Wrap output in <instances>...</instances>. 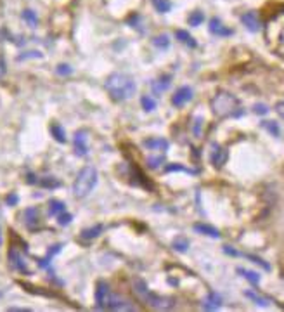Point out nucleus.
I'll list each match as a JSON object with an SVG mask.
<instances>
[{"label":"nucleus","instance_id":"obj_1","mask_svg":"<svg viewBox=\"0 0 284 312\" xmlns=\"http://www.w3.org/2000/svg\"><path fill=\"white\" fill-rule=\"evenodd\" d=\"M106 91L113 101H126L137 91L135 80L126 73H111L106 80Z\"/></svg>","mask_w":284,"mask_h":312},{"label":"nucleus","instance_id":"obj_2","mask_svg":"<svg viewBox=\"0 0 284 312\" xmlns=\"http://www.w3.org/2000/svg\"><path fill=\"white\" fill-rule=\"evenodd\" d=\"M210 104H212L213 115L218 116V118H231V116L243 115V110L239 108V101L231 92L225 91L217 92Z\"/></svg>","mask_w":284,"mask_h":312},{"label":"nucleus","instance_id":"obj_3","mask_svg":"<svg viewBox=\"0 0 284 312\" xmlns=\"http://www.w3.org/2000/svg\"><path fill=\"white\" fill-rule=\"evenodd\" d=\"M134 293L141 302H144L149 307L156 309V311H170L175 307V300L170 296L154 295L153 292L147 290V285L142 279H134Z\"/></svg>","mask_w":284,"mask_h":312},{"label":"nucleus","instance_id":"obj_4","mask_svg":"<svg viewBox=\"0 0 284 312\" xmlns=\"http://www.w3.org/2000/svg\"><path fill=\"white\" fill-rule=\"evenodd\" d=\"M95 184H97V170H95V166H83L78 172V175H76L75 182H73V194L76 198L89 196V193L94 189Z\"/></svg>","mask_w":284,"mask_h":312},{"label":"nucleus","instance_id":"obj_5","mask_svg":"<svg viewBox=\"0 0 284 312\" xmlns=\"http://www.w3.org/2000/svg\"><path fill=\"white\" fill-rule=\"evenodd\" d=\"M267 38L270 47L276 49L281 55H284V12L268 23Z\"/></svg>","mask_w":284,"mask_h":312},{"label":"nucleus","instance_id":"obj_6","mask_svg":"<svg viewBox=\"0 0 284 312\" xmlns=\"http://www.w3.org/2000/svg\"><path fill=\"white\" fill-rule=\"evenodd\" d=\"M9 262H11V265L16 271H19V273L23 274H30L32 273V269L28 267V262H26V257H24V253L21 252L18 246H11V250H9Z\"/></svg>","mask_w":284,"mask_h":312},{"label":"nucleus","instance_id":"obj_7","mask_svg":"<svg viewBox=\"0 0 284 312\" xmlns=\"http://www.w3.org/2000/svg\"><path fill=\"white\" fill-rule=\"evenodd\" d=\"M109 298H111L109 285H107V283H104V281H99V283H97V290H95V307L101 309V311L107 309Z\"/></svg>","mask_w":284,"mask_h":312},{"label":"nucleus","instance_id":"obj_8","mask_svg":"<svg viewBox=\"0 0 284 312\" xmlns=\"http://www.w3.org/2000/svg\"><path fill=\"white\" fill-rule=\"evenodd\" d=\"M194 97V92L191 87H180L177 92H175V95L172 97V104L177 108L184 106V104H187L189 101H193Z\"/></svg>","mask_w":284,"mask_h":312},{"label":"nucleus","instance_id":"obj_9","mask_svg":"<svg viewBox=\"0 0 284 312\" xmlns=\"http://www.w3.org/2000/svg\"><path fill=\"white\" fill-rule=\"evenodd\" d=\"M107 311H135V307L128 300H125L122 296L111 293L109 304H107Z\"/></svg>","mask_w":284,"mask_h":312},{"label":"nucleus","instance_id":"obj_10","mask_svg":"<svg viewBox=\"0 0 284 312\" xmlns=\"http://www.w3.org/2000/svg\"><path fill=\"white\" fill-rule=\"evenodd\" d=\"M241 21H243V24H245V26L248 28L249 32H253V33H257L258 30L262 28L260 18H258L257 12H253V11H249V12H246V14H243V16H241Z\"/></svg>","mask_w":284,"mask_h":312},{"label":"nucleus","instance_id":"obj_11","mask_svg":"<svg viewBox=\"0 0 284 312\" xmlns=\"http://www.w3.org/2000/svg\"><path fill=\"white\" fill-rule=\"evenodd\" d=\"M210 32H212L213 35H217V37H231L234 33L232 30L225 26V24L222 23L218 18H213V19L210 21Z\"/></svg>","mask_w":284,"mask_h":312},{"label":"nucleus","instance_id":"obj_12","mask_svg":"<svg viewBox=\"0 0 284 312\" xmlns=\"http://www.w3.org/2000/svg\"><path fill=\"white\" fill-rule=\"evenodd\" d=\"M220 305H222V296L218 295L217 292H210L205 300H203L201 307L205 309V311H217V309H220Z\"/></svg>","mask_w":284,"mask_h":312},{"label":"nucleus","instance_id":"obj_13","mask_svg":"<svg viewBox=\"0 0 284 312\" xmlns=\"http://www.w3.org/2000/svg\"><path fill=\"white\" fill-rule=\"evenodd\" d=\"M75 151L78 156H85L89 151L87 146V132L85 130H78L75 134Z\"/></svg>","mask_w":284,"mask_h":312},{"label":"nucleus","instance_id":"obj_14","mask_svg":"<svg viewBox=\"0 0 284 312\" xmlns=\"http://www.w3.org/2000/svg\"><path fill=\"white\" fill-rule=\"evenodd\" d=\"M227 149H224V147L220 146H215V149H213L212 156H210V160H212L213 166H217V168H222V166L225 165V162H227Z\"/></svg>","mask_w":284,"mask_h":312},{"label":"nucleus","instance_id":"obj_15","mask_svg":"<svg viewBox=\"0 0 284 312\" xmlns=\"http://www.w3.org/2000/svg\"><path fill=\"white\" fill-rule=\"evenodd\" d=\"M170 85H172V76H170V75L161 76V78L154 80V82L151 83V87H153L154 94H161V92L168 91Z\"/></svg>","mask_w":284,"mask_h":312},{"label":"nucleus","instance_id":"obj_16","mask_svg":"<svg viewBox=\"0 0 284 312\" xmlns=\"http://www.w3.org/2000/svg\"><path fill=\"white\" fill-rule=\"evenodd\" d=\"M144 146L149 147V149H161L166 151L168 149V141L163 137H154V139H146L144 141Z\"/></svg>","mask_w":284,"mask_h":312},{"label":"nucleus","instance_id":"obj_17","mask_svg":"<svg viewBox=\"0 0 284 312\" xmlns=\"http://www.w3.org/2000/svg\"><path fill=\"white\" fill-rule=\"evenodd\" d=\"M24 224L30 229H35L38 225V210L36 208H26L24 210Z\"/></svg>","mask_w":284,"mask_h":312},{"label":"nucleus","instance_id":"obj_18","mask_svg":"<svg viewBox=\"0 0 284 312\" xmlns=\"http://www.w3.org/2000/svg\"><path fill=\"white\" fill-rule=\"evenodd\" d=\"M194 231L199 234H205V236H210V238H220V231L215 229L213 225H208V224H194Z\"/></svg>","mask_w":284,"mask_h":312},{"label":"nucleus","instance_id":"obj_19","mask_svg":"<svg viewBox=\"0 0 284 312\" xmlns=\"http://www.w3.org/2000/svg\"><path fill=\"white\" fill-rule=\"evenodd\" d=\"M103 229H104L103 224H95V225H92V227L83 229L82 234H80V238H82V239H95L99 234L103 233Z\"/></svg>","mask_w":284,"mask_h":312},{"label":"nucleus","instance_id":"obj_20","mask_svg":"<svg viewBox=\"0 0 284 312\" xmlns=\"http://www.w3.org/2000/svg\"><path fill=\"white\" fill-rule=\"evenodd\" d=\"M245 296H246V298H249V300H251L253 304L260 305V307H267V305L270 304V298L258 295L257 292H251V290H246V292H245Z\"/></svg>","mask_w":284,"mask_h":312},{"label":"nucleus","instance_id":"obj_21","mask_svg":"<svg viewBox=\"0 0 284 312\" xmlns=\"http://www.w3.org/2000/svg\"><path fill=\"white\" fill-rule=\"evenodd\" d=\"M51 134L57 143H61V144L66 143V132H64V128L59 125V123H55V122L51 123Z\"/></svg>","mask_w":284,"mask_h":312},{"label":"nucleus","instance_id":"obj_22","mask_svg":"<svg viewBox=\"0 0 284 312\" xmlns=\"http://www.w3.org/2000/svg\"><path fill=\"white\" fill-rule=\"evenodd\" d=\"M63 212H66V205H64L63 202H59V200H51V202H49V215L57 217V215H61Z\"/></svg>","mask_w":284,"mask_h":312},{"label":"nucleus","instance_id":"obj_23","mask_svg":"<svg viewBox=\"0 0 284 312\" xmlns=\"http://www.w3.org/2000/svg\"><path fill=\"white\" fill-rule=\"evenodd\" d=\"M175 37H177V40H180L182 44H186L187 47H196V40L193 38V37L189 35V33L186 32V30H177V32H175Z\"/></svg>","mask_w":284,"mask_h":312},{"label":"nucleus","instance_id":"obj_24","mask_svg":"<svg viewBox=\"0 0 284 312\" xmlns=\"http://www.w3.org/2000/svg\"><path fill=\"white\" fill-rule=\"evenodd\" d=\"M237 274H241V276L245 277V279H248L251 285H258V283H260V274L253 273V271H248V269L239 267V269H237Z\"/></svg>","mask_w":284,"mask_h":312},{"label":"nucleus","instance_id":"obj_25","mask_svg":"<svg viewBox=\"0 0 284 312\" xmlns=\"http://www.w3.org/2000/svg\"><path fill=\"white\" fill-rule=\"evenodd\" d=\"M61 248H63V245H54L51 250H49V253L45 255V258H42V260H38V265L40 267H47L49 264H51V260H52V257H54L55 253H59L61 252Z\"/></svg>","mask_w":284,"mask_h":312},{"label":"nucleus","instance_id":"obj_26","mask_svg":"<svg viewBox=\"0 0 284 312\" xmlns=\"http://www.w3.org/2000/svg\"><path fill=\"white\" fill-rule=\"evenodd\" d=\"M174 248L180 253L187 252V248H189V239H187L186 236H177L174 239Z\"/></svg>","mask_w":284,"mask_h":312},{"label":"nucleus","instance_id":"obj_27","mask_svg":"<svg viewBox=\"0 0 284 312\" xmlns=\"http://www.w3.org/2000/svg\"><path fill=\"white\" fill-rule=\"evenodd\" d=\"M154 5V9L160 12V14H165L172 9V4H170V0H151Z\"/></svg>","mask_w":284,"mask_h":312},{"label":"nucleus","instance_id":"obj_28","mask_svg":"<svg viewBox=\"0 0 284 312\" xmlns=\"http://www.w3.org/2000/svg\"><path fill=\"white\" fill-rule=\"evenodd\" d=\"M38 184H40L42 187H49V189H55V187H59V186H61V182L57 181V179H54V177H44V179H40Z\"/></svg>","mask_w":284,"mask_h":312},{"label":"nucleus","instance_id":"obj_29","mask_svg":"<svg viewBox=\"0 0 284 312\" xmlns=\"http://www.w3.org/2000/svg\"><path fill=\"white\" fill-rule=\"evenodd\" d=\"M187 21H189L191 26H199V24L205 21V14H203L201 11H194V12H191V16Z\"/></svg>","mask_w":284,"mask_h":312},{"label":"nucleus","instance_id":"obj_30","mask_svg":"<svg viewBox=\"0 0 284 312\" xmlns=\"http://www.w3.org/2000/svg\"><path fill=\"white\" fill-rule=\"evenodd\" d=\"M153 44L158 49H168L170 47V38L168 35H158L153 38Z\"/></svg>","mask_w":284,"mask_h":312},{"label":"nucleus","instance_id":"obj_31","mask_svg":"<svg viewBox=\"0 0 284 312\" xmlns=\"http://www.w3.org/2000/svg\"><path fill=\"white\" fill-rule=\"evenodd\" d=\"M262 127H264V128H265L267 132H270V134H272L274 137H279L281 128H279V125H277L276 122H262Z\"/></svg>","mask_w":284,"mask_h":312},{"label":"nucleus","instance_id":"obj_32","mask_svg":"<svg viewBox=\"0 0 284 312\" xmlns=\"http://www.w3.org/2000/svg\"><path fill=\"white\" fill-rule=\"evenodd\" d=\"M141 104H142V108H144V111H153V110H156V101H154V99L151 97V95H142Z\"/></svg>","mask_w":284,"mask_h":312},{"label":"nucleus","instance_id":"obj_33","mask_svg":"<svg viewBox=\"0 0 284 312\" xmlns=\"http://www.w3.org/2000/svg\"><path fill=\"white\" fill-rule=\"evenodd\" d=\"M23 19L26 21L30 26H36V23H38V18H36V14L32 9H26V11L23 12Z\"/></svg>","mask_w":284,"mask_h":312},{"label":"nucleus","instance_id":"obj_34","mask_svg":"<svg viewBox=\"0 0 284 312\" xmlns=\"http://www.w3.org/2000/svg\"><path fill=\"white\" fill-rule=\"evenodd\" d=\"M165 172H187V174H196V170L184 168L182 165H168L165 168Z\"/></svg>","mask_w":284,"mask_h":312},{"label":"nucleus","instance_id":"obj_35","mask_svg":"<svg viewBox=\"0 0 284 312\" xmlns=\"http://www.w3.org/2000/svg\"><path fill=\"white\" fill-rule=\"evenodd\" d=\"M71 220H73V215L68 214V212H63L61 215H57V222H59V225H68Z\"/></svg>","mask_w":284,"mask_h":312},{"label":"nucleus","instance_id":"obj_36","mask_svg":"<svg viewBox=\"0 0 284 312\" xmlns=\"http://www.w3.org/2000/svg\"><path fill=\"white\" fill-rule=\"evenodd\" d=\"M246 258H249V260H253V262H255V264L262 265V267H264L265 271H270V265H268L265 260H262L260 257H255V255H246Z\"/></svg>","mask_w":284,"mask_h":312},{"label":"nucleus","instance_id":"obj_37","mask_svg":"<svg viewBox=\"0 0 284 312\" xmlns=\"http://www.w3.org/2000/svg\"><path fill=\"white\" fill-rule=\"evenodd\" d=\"M253 111H255L257 115L264 116V115H267V113H268V108L265 106V104H255V106H253Z\"/></svg>","mask_w":284,"mask_h":312},{"label":"nucleus","instance_id":"obj_38","mask_svg":"<svg viewBox=\"0 0 284 312\" xmlns=\"http://www.w3.org/2000/svg\"><path fill=\"white\" fill-rule=\"evenodd\" d=\"M55 72L59 73V75H71V73H73V70H71V68L68 66V64H59Z\"/></svg>","mask_w":284,"mask_h":312},{"label":"nucleus","instance_id":"obj_39","mask_svg":"<svg viewBox=\"0 0 284 312\" xmlns=\"http://www.w3.org/2000/svg\"><path fill=\"white\" fill-rule=\"evenodd\" d=\"M201 123H203V118H199V116H197L196 118V122H194V128H193V132H194V135H196V137H199V135H201Z\"/></svg>","mask_w":284,"mask_h":312},{"label":"nucleus","instance_id":"obj_40","mask_svg":"<svg viewBox=\"0 0 284 312\" xmlns=\"http://www.w3.org/2000/svg\"><path fill=\"white\" fill-rule=\"evenodd\" d=\"M163 163V156H160V158H151L149 160V166L151 168H158L160 165Z\"/></svg>","mask_w":284,"mask_h":312},{"label":"nucleus","instance_id":"obj_41","mask_svg":"<svg viewBox=\"0 0 284 312\" xmlns=\"http://www.w3.org/2000/svg\"><path fill=\"white\" fill-rule=\"evenodd\" d=\"M5 203H7V205H11V206H14L18 203V194H9L7 198H5Z\"/></svg>","mask_w":284,"mask_h":312},{"label":"nucleus","instance_id":"obj_42","mask_svg":"<svg viewBox=\"0 0 284 312\" xmlns=\"http://www.w3.org/2000/svg\"><path fill=\"white\" fill-rule=\"evenodd\" d=\"M276 111H277V115H279L281 118L284 120V103H279V104H277V106H276Z\"/></svg>","mask_w":284,"mask_h":312},{"label":"nucleus","instance_id":"obj_43","mask_svg":"<svg viewBox=\"0 0 284 312\" xmlns=\"http://www.w3.org/2000/svg\"><path fill=\"white\" fill-rule=\"evenodd\" d=\"M224 252L227 253V255H232V257H237V255H239V253H237L236 250L231 248V246H224Z\"/></svg>","mask_w":284,"mask_h":312},{"label":"nucleus","instance_id":"obj_44","mask_svg":"<svg viewBox=\"0 0 284 312\" xmlns=\"http://www.w3.org/2000/svg\"><path fill=\"white\" fill-rule=\"evenodd\" d=\"M0 246H2V231H0Z\"/></svg>","mask_w":284,"mask_h":312}]
</instances>
